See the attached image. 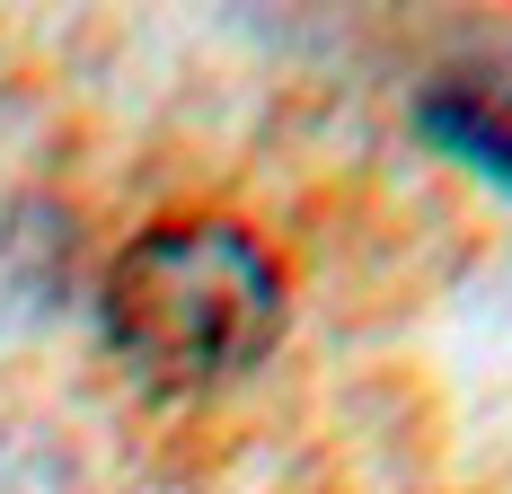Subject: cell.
Returning a JSON list of instances; mask_svg holds the SVG:
<instances>
[{
	"label": "cell",
	"instance_id": "1",
	"mask_svg": "<svg viewBox=\"0 0 512 494\" xmlns=\"http://www.w3.org/2000/svg\"><path fill=\"white\" fill-rule=\"evenodd\" d=\"M115 362L151 389H212L283 336V265L239 221H151L98 283Z\"/></svg>",
	"mask_w": 512,
	"mask_h": 494
},
{
	"label": "cell",
	"instance_id": "2",
	"mask_svg": "<svg viewBox=\"0 0 512 494\" xmlns=\"http://www.w3.org/2000/svg\"><path fill=\"white\" fill-rule=\"evenodd\" d=\"M80 283V221L53 195H0V336L45 327Z\"/></svg>",
	"mask_w": 512,
	"mask_h": 494
},
{
	"label": "cell",
	"instance_id": "3",
	"mask_svg": "<svg viewBox=\"0 0 512 494\" xmlns=\"http://www.w3.org/2000/svg\"><path fill=\"white\" fill-rule=\"evenodd\" d=\"M415 124H424L433 150L468 159L486 186L512 195V62H451V71H433L424 98H415Z\"/></svg>",
	"mask_w": 512,
	"mask_h": 494
}]
</instances>
